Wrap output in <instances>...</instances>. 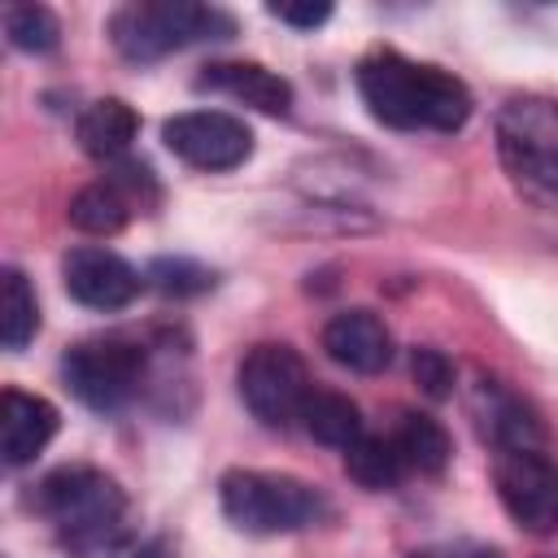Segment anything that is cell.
<instances>
[{"label":"cell","instance_id":"obj_23","mask_svg":"<svg viewBox=\"0 0 558 558\" xmlns=\"http://www.w3.org/2000/svg\"><path fill=\"white\" fill-rule=\"evenodd\" d=\"M161 292H201L205 283H209V270H201V266H192V262H170V257H161L157 266H153V275H148Z\"/></svg>","mask_w":558,"mask_h":558},{"label":"cell","instance_id":"obj_4","mask_svg":"<svg viewBox=\"0 0 558 558\" xmlns=\"http://www.w3.org/2000/svg\"><path fill=\"white\" fill-rule=\"evenodd\" d=\"M235 22L222 9L192 0H140L109 17V39L126 61H161L201 39H231Z\"/></svg>","mask_w":558,"mask_h":558},{"label":"cell","instance_id":"obj_1","mask_svg":"<svg viewBox=\"0 0 558 558\" xmlns=\"http://www.w3.org/2000/svg\"><path fill=\"white\" fill-rule=\"evenodd\" d=\"M357 96L375 122L397 131H462L471 118V92L462 78L392 48H375L357 61Z\"/></svg>","mask_w":558,"mask_h":558},{"label":"cell","instance_id":"obj_5","mask_svg":"<svg viewBox=\"0 0 558 558\" xmlns=\"http://www.w3.org/2000/svg\"><path fill=\"white\" fill-rule=\"evenodd\" d=\"M218 501L222 514L253 536L301 532L327 514V501L314 484L275 471H227L218 484Z\"/></svg>","mask_w":558,"mask_h":558},{"label":"cell","instance_id":"obj_18","mask_svg":"<svg viewBox=\"0 0 558 558\" xmlns=\"http://www.w3.org/2000/svg\"><path fill=\"white\" fill-rule=\"evenodd\" d=\"M301 427H305V436H314L318 445H331V449H349V445L362 440V414H357V405L344 392H327V388H314L310 392L305 414H301Z\"/></svg>","mask_w":558,"mask_h":558},{"label":"cell","instance_id":"obj_24","mask_svg":"<svg viewBox=\"0 0 558 558\" xmlns=\"http://www.w3.org/2000/svg\"><path fill=\"white\" fill-rule=\"evenodd\" d=\"M270 17L296 26V31H314L331 17V4H270Z\"/></svg>","mask_w":558,"mask_h":558},{"label":"cell","instance_id":"obj_15","mask_svg":"<svg viewBox=\"0 0 558 558\" xmlns=\"http://www.w3.org/2000/svg\"><path fill=\"white\" fill-rule=\"evenodd\" d=\"M126 218H131V192L118 174L78 187L70 201V222L87 235H118L126 227Z\"/></svg>","mask_w":558,"mask_h":558},{"label":"cell","instance_id":"obj_10","mask_svg":"<svg viewBox=\"0 0 558 558\" xmlns=\"http://www.w3.org/2000/svg\"><path fill=\"white\" fill-rule=\"evenodd\" d=\"M61 279H65V292L87 310H122L140 296L135 266L126 257H118L113 248H100V244L70 248L61 257Z\"/></svg>","mask_w":558,"mask_h":558},{"label":"cell","instance_id":"obj_17","mask_svg":"<svg viewBox=\"0 0 558 558\" xmlns=\"http://www.w3.org/2000/svg\"><path fill=\"white\" fill-rule=\"evenodd\" d=\"M480 414H484V432L497 440V449H536L541 445V427L536 418L523 410V401H514L510 392H501L497 384H480L475 397Z\"/></svg>","mask_w":558,"mask_h":558},{"label":"cell","instance_id":"obj_7","mask_svg":"<svg viewBox=\"0 0 558 558\" xmlns=\"http://www.w3.org/2000/svg\"><path fill=\"white\" fill-rule=\"evenodd\" d=\"M61 379L65 388L92 405V410H118L135 397L144 379V349L126 336H96L78 340L61 357Z\"/></svg>","mask_w":558,"mask_h":558},{"label":"cell","instance_id":"obj_6","mask_svg":"<svg viewBox=\"0 0 558 558\" xmlns=\"http://www.w3.org/2000/svg\"><path fill=\"white\" fill-rule=\"evenodd\" d=\"M235 384H240V401L248 405V414L275 432L296 427L314 392L301 353L288 344H253L235 371Z\"/></svg>","mask_w":558,"mask_h":558},{"label":"cell","instance_id":"obj_22","mask_svg":"<svg viewBox=\"0 0 558 558\" xmlns=\"http://www.w3.org/2000/svg\"><path fill=\"white\" fill-rule=\"evenodd\" d=\"M410 375H414V384L432 397V401H445L449 392H453V362L440 353V349H414L410 353Z\"/></svg>","mask_w":558,"mask_h":558},{"label":"cell","instance_id":"obj_20","mask_svg":"<svg viewBox=\"0 0 558 558\" xmlns=\"http://www.w3.org/2000/svg\"><path fill=\"white\" fill-rule=\"evenodd\" d=\"M35 331H39L35 292H31L26 275L17 266H9L0 279V340H4V349H26Z\"/></svg>","mask_w":558,"mask_h":558},{"label":"cell","instance_id":"obj_12","mask_svg":"<svg viewBox=\"0 0 558 558\" xmlns=\"http://www.w3.org/2000/svg\"><path fill=\"white\" fill-rule=\"evenodd\" d=\"M57 405L35 397V392H17L4 388L0 397V458L4 466H26L52 436H57Z\"/></svg>","mask_w":558,"mask_h":558},{"label":"cell","instance_id":"obj_16","mask_svg":"<svg viewBox=\"0 0 558 558\" xmlns=\"http://www.w3.org/2000/svg\"><path fill=\"white\" fill-rule=\"evenodd\" d=\"M388 440L397 445L405 471H418V475H440L449 466V453H453L449 432L432 414H414V410L401 414V423H397V432Z\"/></svg>","mask_w":558,"mask_h":558},{"label":"cell","instance_id":"obj_8","mask_svg":"<svg viewBox=\"0 0 558 558\" xmlns=\"http://www.w3.org/2000/svg\"><path fill=\"white\" fill-rule=\"evenodd\" d=\"M493 484L506 514L523 532H558V466L541 449H501L493 462Z\"/></svg>","mask_w":558,"mask_h":558},{"label":"cell","instance_id":"obj_11","mask_svg":"<svg viewBox=\"0 0 558 558\" xmlns=\"http://www.w3.org/2000/svg\"><path fill=\"white\" fill-rule=\"evenodd\" d=\"M323 349L336 366L357 371V375H375L392 362V336H388L384 318L371 310H344V314L327 318Z\"/></svg>","mask_w":558,"mask_h":558},{"label":"cell","instance_id":"obj_9","mask_svg":"<svg viewBox=\"0 0 558 558\" xmlns=\"http://www.w3.org/2000/svg\"><path fill=\"white\" fill-rule=\"evenodd\" d=\"M166 148L196 166V170H235L248 161L253 153V131L222 109H192V113H174L161 126Z\"/></svg>","mask_w":558,"mask_h":558},{"label":"cell","instance_id":"obj_2","mask_svg":"<svg viewBox=\"0 0 558 558\" xmlns=\"http://www.w3.org/2000/svg\"><path fill=\"white\" fill-rule=\"evenodd\" d=\"M39 514L61 532V541L78 554V558H96L109 554L122 536V514H126V497L122 488L92 471V466H65L52 471L39 493H35Z\"/></svg>","mask_w":558,"mask_h":558},{"label":"cell","instance_id":"obj_13","mask_svg":"<svg viewBox=\"0 0 558 558\" xmlns=\"http://www.w3.org/2000/svg\"><path fill=\"white\" fill-rule=\"evenodd\" d=\"M201 92H222L231 100H244L262 113H288L292 109V83L257 61H214L196 74Z\"/></svg>","mask_w":558,"mask_h":558},{"label":"cell","instance_id":"obj_14","mask_svg":"<svg viewBox=\"0 0 558 558\" xmlns=\"http://www.w3.org/2000/svg\"><path fill=\"white\" fill-rule=\"evenodd\" d=\"M78 148L96 161H113L131 148L135 131H140V113L118 100V96H105V100H92L83 113H78Z\"/></svg>","mask_w":558,"mask_h":558},{"label":"cell","instance_id":"obj_3","mask_svg":"<svg viewBox=\"0 0 558 558\" xmlns=\"http://www.w3.org/2000/svg\"><path fill=\"white\" fill-rule=\"evenodd\" d=\"M497 153L532 205L558 209V100L510 96L497 113Z\"/></svg>","mask_w":558,"mask_h":558},{"label":"cell","instance_id":"obj_21","mask_svg":"<svg viewBox=\"0 0 558 558\" xmlns=\"http://www.w3.org/2000/svg\"><path fill=\"white\" fill-rule=\"evenodd\" d=\"M4 35L17 52H52L61 39V26H57L52 9H44V4H9Z\"/></svg>","mask_w":558,"mask_h":558},{"label":"cell","instance_id":"obj_25","mask_svg":"<svg viewBox=\"0 0 558 558\" xmlns=\"http://www.w3.org/2000/svg\"><path fill=\"white\" fill-rule=\"evenodd\" d=\"M410 558H497V549L488 545H471V541H440V545H423Z\"/></svg>","mask_w":558,"mask_h":558},{"label":"cell","instance_id":"obj_19","mask_svg":"<svg viewBox=\"0 0 558 558\" xmlns=\"http://www.w3.org/2000/svg\"><path fill=\"white\" fill-rule=\"evenodd\" d=\"M344 471L353 484L371 488V493H384V488H397V480L405 475V462L397 453L392 440L384 436H362L357 445L344 449Z\"/></svg>","mask_w":558,"mask_h":558}]
</instances>
